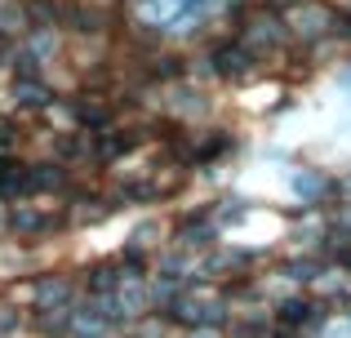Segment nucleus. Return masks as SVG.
<instances>
[{"instance_id": "nucleus-1", "label": "nucleus", "mask_w": 351, "mask_h": 338, "mask_svg": "<svg viewBox=\"0 0 351 338\" xmlns=\"http://www.w3.org/2000/svg\"><path fill=\"white\" fill-rule=\"evenodd\" d=\"M62 298H67V280H62V276H49V280L36 285V307H40V312H53Z\"/></svg>"}, {"instance_id": "nucleus-2", "label": "nucleus", "mask_w": 351, "mask_h": 338, "mask_svg": "<svg viewBox=\"0 0 351 338\" xmlns=\"http://www.w3.org/2000/svg\"><path fill=\"white\" fill-rule=\"evenodd\" d=\"M89 289H94V294H116V289H120V271L116 267H94Z\"/></svg>"}, {"instance_id": "nucleus-3", "label": "nucleus", "mask_w": 351, "mask_h": 338, "mask_svg": "<svg viewBox=\"0 0 351 338\" xmlns=\"http://www.w3.org/2000/svg\"><path fill=\"white\" fill-rule=\"evenodd\" d=\"M307 312H311V307L302 303V298H289V303H280V325H302Z\"/></svg>"}, {"instance_id": "nucleus-4", "label": "nucleus", "mask_w": 351, "mask_h": 338, "mask_svg": "<svg viewBox=\"0 0 351 338\" xmlns=\"http://www.w3.org/2000/svg\"><path fill=\"white\" fill-rule=\"evenodd\" d=\"M293 187H298V191H302V196H316V191H320V187H325V182H320V178H316V173H298V178H293Z\"/></svg>"}]
</instances>
